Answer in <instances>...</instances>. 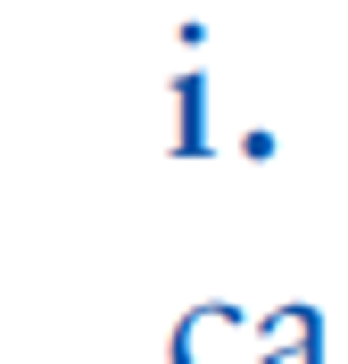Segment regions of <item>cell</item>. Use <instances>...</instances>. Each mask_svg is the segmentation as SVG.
<instances>
[{"label":"cell","mask_w":348,"mask_h":364,"mask_svg":"<svg viewBox=\"0 0 348 364\" xmlns=\"http://www.w3.org/2000/svg\"><path fill=\"white\" fill-rule=\"evenodd\" d=\"M166 149H174V158H199V149H208V83H199V75H174V141H166Z\"/></svg>","instance_id":"obj_2"},{"label":"cell","mask_w":348,"mask_h":364,"mask_svg":"<svg viewBox=\"0 0 348 364\" xmlns=\"http://www.w3.org/2000/svg\"><path fill=\"white\" fill-rule=\"evenodd\" d=\"M265 348H274V315H241L224 298H208L174 323V364H257Z\"/></svg>","instance_id":"obj_1"}]
</instances>
